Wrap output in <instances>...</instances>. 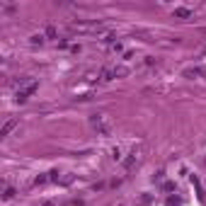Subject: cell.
Segmentation results:
<instances>
[{
	"mask_svg": "<svg viewBox=\"0 0 206 206\" xmlns=\"http://www.w3.org/2000/svg\"><path fill=\"white\" fill-rule=\"evenodd\" d=\"M126 73H129V68H124V66L109 68V70H104V73H102V80H114V78H121V75H126Z\"/></svg>",
	"mask_w": 206,
	"mask_h": 206,
	"instance_id": "6da1fadb",
	"label": "cell"
},
{
	"mask_svg": "<svg viewBox=\"0 0 206 206\" xmlns=\"http://www.w3.org/2000/svg\"><path fill=\"white\" fill-rule=\"evenodd\" d=\"M177 17H189V10H175Z\"/></svg>",
	"mask_w": 206,
	"mask_h": 206,
	"instance_id": "277c9868",
	"label": "cell"
},
{
	"mask_svg": "<svg viewBox=\"0 0 206 206\" xmlns=\"http://www.w3.org/2000/svg\"><path fill=\"white\" fill-rule=\"evenodd\" d=\"M92 126L95 129H100V131H109V126H107V121H104V114H95V119H92Z\"/></svg>",
	"mask_w": 206,
	"mask_h": 206,
	"instance_id": "7a4b0ae2",
	"label": "cell"
},
{
	"mask_svg": "<svg viewBox=\"0 0 206 206\" xmlns=\"http://www.w3.org/2000/svg\"><path fill=\"white\" fill-rule=\"evenodd\" d=\"M15 124H17V121H8V124H5V129H3V136H8V133L15 129Z\"/></svg>",
	"mask_w": 206,
	"mask_h": 206,
	"instance_id": "3957f363",
	"label": "cell"
}]
</instances>
